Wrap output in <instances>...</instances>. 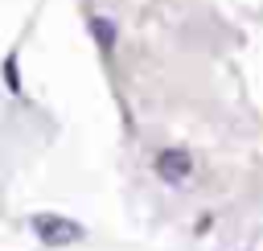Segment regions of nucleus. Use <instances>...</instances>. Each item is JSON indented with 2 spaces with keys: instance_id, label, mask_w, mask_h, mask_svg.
I'll return each instance as SVG.
<instances>
[{
  "instance_id": "4",
  "label": "nucleus",
  "mask_w": 263,
  "mask_h": 251,
  "mask_svg": "<svg viewBox=\"0 0 263 251\" xmlns=\"http://www.w3.org/2000/svg\"><path fill=\"white\" fill-rule=\"evenodd\" d=\"M4 82H8V91H21V74H16V62L12 58L4 62Z\"/></svg>"
},
{
  "instance_id": "2",
  "label": "nucleus",
  "mask_w": 263,
  "mask_h": 251,
  "mask_svg": "<svg viewBox=\"0 0 263 251\" xmlns=\"http://www.w3.org/2000/svg\"><path fill=\"white\" fill-rule=\"evenodd\" d=\"M156 169H160L164 181H181V177H189V156H185L181 148H164V152L156 156Z\"/></svg>"
},
{
  "instance_id": "3",
  "label": "nucleus",
  "mask_w": 263,
  "mask_h": 251,
  "mask_svg": "<svg viewBox=\"0 0 263 251\" xmlns=\"http://www.w3.org/2000/svg\"><path fill=\"white\" fill-rule=\"evenodd\" d=\"M90 29H95V37H99V45H103V49H111V45H115V25H111V21L95 16V21H90Z\"/></svg>"
},
{
  "instance_id": "1",
  "label": "nucleus",
  "mask_w": 263,
  "mask_h": 251,
  "mask_svg": "<svg viewBox=\"0 0 263 251\" xmlns=\"http://www.w3.org/2000/svg\"><path fill=\"white\" fill-rule=\"evenodd\" d=\"M33 230H37V235H41V243H49V247L78 243V235H82V226H78V222L58 218V214H37V218H33Z\"/></svg>"
}]
</instances>
